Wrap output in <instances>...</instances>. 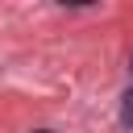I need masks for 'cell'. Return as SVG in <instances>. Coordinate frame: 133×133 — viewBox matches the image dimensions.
Returning <instances> with one entry per match:
<instances>
[{"label":"cell","mask_w":133,"mask_h":133,"mask_svg":"<svg viewBox=\"0 0 133 133\" xmlns=\"http://www.w3.org/2000/svg\"><path fill=\"white\" fill-rule=\"evenodd\" d=\"M121 121H125V125H133V87H129V96H125V108H121Z\"/></svg>","instance_id":"obj_1"}]
</instances>
